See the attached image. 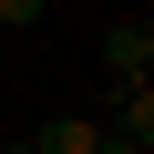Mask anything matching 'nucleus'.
Segmentation results:
<instances>
[{
    "mask_svg": "<svg viewBox=\"0 0 154 154\" xmlns=\"http://www.w3.org/2000/svg\"><path fill=\"white\" fill-rule=\"evenodd\" d=\"M103 72H113V93H144L154 82V21H113L103 31Z\"/></svg>",
    "mask_w": 154,
    "mask_h": 154,
    "instance_id": "f257e3e1",
    "label": "nucleus"
},
{
    "mask_svg": "<svg viewBox=\"0 0 154 154\" xmlns=\"http://www.w3.org/2000/svg\"><path fill=\"white\" fill-rule=\"evenodd\" d=\"M103 144V123H41L31 134V154H93Z\"/></svg>",
    "mask_w": 154,
    "mask_h": 154,
    "instance_id": "f03ea898",
    "label": "nucleus"
},
{
    "mask_svg": "<svg viewBox=\"0 0 154 154\" xmlns=\"http://www.w3.org/2000/svg\"><path fill=\"white\" fill-rule=\"evenodd\" d=\"M41 21V0H0V31H31Z\"/></svg>",
    "mask_w": 154,
    "mask_h": 154,
    "instance_id": "7ed1b4c3",
    "label": "nucleus"
},
{
    "mask_svg": "<svg viewBox=\"0 0 154 154\" xmlns=\"http://www.w3.org/2000/svg\"><path fill=\"white\" fill-rule=\"evenodd\" d=\"M93 154H154V144H134V134H113V123H103V144H93Z\"/></svg>",
    "mask_w": 154,
    "mask_h": 154,
    "instance_id": "20e7f679",
    "label": "nucleus"
},
{
    "mask_svg": "<svg viewBox=\"0 0 154 154\" xmlns=\"http://www.w3.org/2000/svg\"><path fill=\"white\" fill-rule=\"evenodd\" d=\"M0 154H31V134H21V144H0Z\"/></svg>",
    "mask_w": 154,
    "mask_h": 154,
    "instance_id": "39448f33",
    "label": "nucleus"
}]
</instances>
